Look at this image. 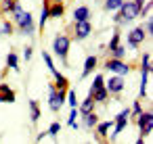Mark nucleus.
<instances>
[{
	"label": "nucleus",
	"instance_id": "nucleus-5",
	"mask_svg": "<svg viewBox=\"0 0 153 144\" xmlns=\"http://www.w3.org/2000/svg\"><path fill=\"white\" fill-rule=\"evenodd\" d=\"M117 13H120V17H122V23L134 21V19L138 17V9H136V4L132 2V0H124L122 7L117 9Z\"/></svg>",
	"mask_w": 153,
	"mask_h": 144
},
{
	"label": "nucleus",
	"instance_id": "nucleus-8",
	"mask_svg": "<svg viewBox=\"0 0 153 144\" xmlns=\"http://www.w3.org/2000/svg\"><path fill=\"white\" fill-rule=\"evenodd\" d=\"M90 34H92V25H90V19H88V21H76V23H74V38H76L78 42L86 40V38H88Z\"/></svg>",
	"mask_w": 153,
	"mask_h": 144
},
{
	"label": "nucleus",
	"instance_id": "nucleus-35",
	"mask_svg": "<svg viewBox=\"0 0 153 144\" xmlns=\"http://www.w3.org/2000/svg\"><path fill=\"white\" fill-rule=\"evenodd\" d=\"M13 4H15V0H2V2H0V9H2V13H11Z\"/></svg>",
	"mask_w": 153,
	"mask_h": 144
},
{
	"label": "nucleus",
	"instance_id": "nucleus-37",
	"mask_svg": "<svg viewBox=\"0 0 153 144\" xmlns=\"http://www.w3.org/2000/svg\"><path fill=\"white\" fill-rule=\"evenodd\" d=\"M32 54H34L32 46H25V50H23V61H30V59H32Z\"/></svg>",
	"mask_w": 153,
	"mask_h": 144
},
{
	"label": "nucleus",
	"instance_id": "nucleus-4",
	"mask_svg": "<svg viewBox=\"0 0 153 144\" xmlns=\"http://www.w3.org/2000/svg\"><path fill=\"white\" fill-rule=\"evenodd\" d=\"M15 23H17V27H19V32H21L23 36H34V34H36V23H34L32 13L23 11V15H21Z\"/></svg>",
	"mask_w": 153,
	"mask_h": 144
},
{
	"label": "nucleus",
	"instance_id": "nucleus-14",
	"mask_svg": "<svg viewBox=\"0 0 153 144\" xmlns=\"http://www.w3.org/2000/svg\"><path fill=\"white\" fill-rule=\"evenodd\" d=\"M53 86H55L57 90H65V88H69V79H67L61 71H55V73H53Z\"/></svg>",
	"mask_w": 153,
	"mask_h": 144
},
{
	"label": "nucleus",
	"instance_id": "nucleus-12",
	"mask_svg": "<svg viewBox=\"0 0 153 144\" xmlns=\"http://www.w3.org/2000/svg\"><path fill=\"white\" fill-rule=\"evenodd\" d=\"M97 65H99V59H97L94 54L86 57V59H84V67H82V75H80V77H82V79H84V77H88V75L97 69Z\"/></svg>",
	"mask_w": 153,
	"mask_h": 144
},
{
	"label": "nucleus",
	"instance_id": "nucleus-3",
	"mask_svg": "<svg viewBox=\"0 0 153 144\" xmlns=\"http://www.w3.org/2000/svg\"><path fill=\"white\" fill-rule=\"evenodd\" d=\"M128 119H130V109H122L120 113H117V117L113 119V132H111V140H117V136L126 129V125H128Z\"/></svg>",
	"mask_w": 153,
	"mask_h": 144
},
{
	"label": "nucleus",
	"instance_id": "nucleus-23",
	"mask_svg": "<svg viewBox=\"0 0 153 144\" xmlns=\"http://www.w3.org/2000/svg\"><path fill=\"white\" fill-rule=\"evenodd\" d=\"M82 117H84V125H86L88 129H92V127L97 125V121H99V117H97L94 111H90V113H86V115H82Z\"/></svg>",
	"mask_w": 153,
	"mask_h": 144
},
{
	"label": "nucleus",
	"instance_id": "nucleus-40",
	"mask_svg": "<svg viewBox=\"0 0 153 144\" xmlns=\"http://www.w3.org/2000/svg\"><path fill=\"white\" fill-rule=\"evenodd\" d=\"M46 136H48V134H46V132H40V134H38V142H40V140H42V138H46Z\"/></svg>",
	"mask_w": 153,
	"mask_h": 144
},
{
	"label": "nucleus",
	"instance_id": "nucleus-19",
	"mask_svg": "<svg viewBox=\"0 0 153 144\" xmlns=\"http://www.w3.org/2000/svg\"><path fill=\"white\" fill-rule=\"evenodd\" d=\"M94 100H92V96H86V100L82 102V104H78V113L80 115H86V113H90V111H94Z\"/></svg>",
	"mask_w": 153,
	"mask_h": 144
},
{
	"label": "nucleus",
	"instance_id": "nucleus-38",
	"mask_svg": "<svg viewBox=\"0 0 153 144\" xmlns=\"http://www.w3.org/2000/svg\"><path fill=\"white\" fill-rule=\"evenodd\" d=\"M132 2H134V4H136V9L140 11V9H143V4L147 2V0H132Z\"/></svg>",
	"mask_w": 153,
	"mask_h": 144
},
{
	"label": "nucleus",
	"instance_id": "nucleus-29",
	"mask_svg": "<svg viewBox=\"0 0 153 144\" xmlns=\"http://www.w3.org/2000/svg\"><path fill=\"white\" fill-rule=\"evenodd\" d=\"M42 59H44V63H46V67L51 69V73H55V71H57V67H55V61H53V57H51L48 52H42Z\"/></svg>",
	"mask_w": 153,
	"mask_h": 144
},
{
	"label": "nucleus",
	"instance_id": "nucleus-7",
	"mask_svg": "<svg viewBox=\"0 0 153 144\" xmlns=\"http://www.w3.org/2000/svg\"><path fill=\"white\" fill-rule=\"evenodd\" d=\"M145 38H147V34H145L143 25H138V27H132V29L128 32V38H126V42H128V48H138V46L145 42Z\"/></svg>",
	"mask_w": 153,
	"mask_h": 144
},
{
	"label": "nucleus",
	"instance_id": "nucleus-20",
	"mask_svg": "<svg viewBox=\"0 0 153 144\" xmlns=\"http://www.w3.org/2000/svg\"><path fill=\"white\" fill-rule=\"evenodd\" d=\"M48 7H51V0H44V2H42V9H40V32L44 29L46 21L51 19V17H48Z\"/></svg>",
	"mask_w": 153,
	"mask_h": 144
},
{
	"label": "nucleus",
	"instance_id": "nucleus-1",
	"mask_svg": "<svg viewBox=\"0 0 153 144\" xmlns=\"http://www.w3.org/2000/svg\"><path fill=\"white\" fill-rule=\"evenodd\" d=\"M69 48H71V38H69V36H65V34L55 36V40H53V52L57 54V59H59L63 65H67Z\"/></svg>",
	"mask_w": 153,
	"mask_h": 144
},
{
	"label": "nucleus",
	"instance_id": "nucleus-27",
	"mask_svg": "<svg viewBox=\"0 0 153 144\" xmlns=\"http://www.w3.org/2000/svg\"><path fill=\"white\" fill-rule=\"evenodd\" d=\"M101 86H105V77H103V75H94L92 86H90V90H88V96H92V90H97V88H101Z\"/></svg>",
	"mask_w": 153,
	"mask_h": 144
},
{
	"label": "nucleus",
	"instance_id": "nucleus-17",
	"mask_svg": "<svg viewBox=\"0 0 153 144\" xmlns=\"http://www.w3.org/2000/svg\"><path fill=\"white\" fill-rule=\"evenodd\" d=\"M92 100L94 102H107L109 100V92H107V88L105 86H101V88H97V90H92Z\"/></svg>",
	"mask_w": 153,
	"mask_h": 144
},
{
	"label": "nucleus",
	"instance_id": "nucleus-9",
	"mask_svg": "<svg viewBox=\"0 0 153 144\" xmlns=\"http://www.w3.org/2000/svg\"><path fill=\"white\" fill-rule=\"evenodd\" d=\"M105 88H107V92L109 94H122L124 92V88H126V79H124V75H111L109 79H107V84H105Z\"/></svg>",
	"mask_w": 153,
	"mask_h": 144
},
{
	"label": "nucleus",
	"instance_id": "nucleus-24",
	"mask_svg": "<svg viewBox=\"0 0 153 144\" xmlns=\"http://www.w3.org/2000/svg\"><path fill=\"white\" fill-rule=\"evenodd\" d=\"M109 52H111V59H126V46H124L122 42H120L115 48H111Z\"/></svg>",
	"mask_w": 153,
	"mask_h": 144
},
{
	"label": "nucleus",
	"instance_id": "nucleus-42",
	"mask_svg": "<svg viewBox=\"0 0 153 144\" xmlns=\"http://www.w3.org/2000/svg\"><path fill=\"white\" fill-rule=\"evenodd\" d=\"M0 2H2V0H0Z\"/></svg>",
	"mask_w": 153,
	"mask_h": 144
},
{
	"label": "nucleus",
	"instance_id": "nucleus-18",
	"mask_svg": "<svg viewBox=\"0 0 153 144\" xmlns=\"http://www.w3.org/2000/svg\"><path fill=\"white\" fill-rule=\"evenodd\" d=\"M40 117H42V113H40V104H38V100H30V119H32V123H38L40 121Z\"/></svg>",
	"mask_w": 153,
	"mask_h": 144
},
{
	"label": "nucleus",
	"instance_id": "nucleus-32",
	"mask_svg": "<svg viewBox=\"0 0 153 144\" xmlns=\"http://www.w3.org/2000/svg\"><path fill=\"white\" fill-rule=\"evenodd\" d=\"M140 111H143V107H140V98H136V100L132 102V107H130V115L136 117V115H140Z\"/></svg>",
	"mask_w": 153,
	"mask_h": 144
},
{
	"label": "nucleus",
	"instance_id": "nucleus-33",
	"mask_svg": "<svg viewBox=\"0 0 153 144\" xmlns=\"http://www.w3.org/2000/svg\"><path fill=\"white\" fill-rule=\"evenodd\" d=\"M11 13H13V17H15V21H17V19H19V17L23 15V7H21V4L17 2V0H15V4H13V9H11Z\"/></svg>",
	"mask_w": 153,
	"mask_h": 144
},
{
	"label": "nucleus",
	"instance_id": "nucleus-21",
	"mask_svg": "<svg viewBox=\"0 0 153 144\" xmlns=\"http://www.w3.org/2000/svg\"><path fill=\"white\" fill-rule=\"evenodd\" d=\"M140 75H151V54L145 52L140 59Z\"/></svg>",
	"mask_w": 153,
	"mask_h": 144
},
{
	"label": "nucleus",
	"instance_id": "nucleus-28",
	"mask_svg": "<svg viewBox=\"0 0 153 144\" xmlns=\"http://www.w3.org/2000/svg\"><path fill=\"white\" fill-rule=\"evenodd\" d=\"M13 32H15V23H11V21H4L2 27H0V34H4V36H11Z\"/></svg>",
	"mask_w": 153,
	"mask_h": 144
},
{
	"label": "nucleus",
	"instance_id": "nucleus-26",
	"mask_svg": "<svg viewBox=\"0 0 153 144\" xmlns=\"http://www.w3.org/2000/svg\"><path fill=\"white\" fill-rule=\"evenodd\" d=\"M124 0H105V11L107 13H115L120 7H122Z\"/></svg>",
	"mask_w": 153,
	"mask_h": 144
},
{
	"label": "nucleus",
	"instance_id": "nucleus-6",
	"mask_svg": "<svg viewBox=\"0 0 153 144\" xmlns=\"http://www.w3.org/2000/svg\"><path fill=\"white\" fill-rule=\"evenodd\" d=\"M105 71H111V73H117V75H128L130 73V65L124 63V59H109L105 61Z\"/></svg>",
	"mask_w": 153,
	"mask_h": 144
},
{
	"label": "nucleus",
	"instance_id": "nucleus-2",
	"mask_svg": "<svg viewBox=\"0 0 153 144\" xmlns=\"http://www.w3.org/2000/svg\"><path fill=\"white\" fill-rule=\"evenodd\" d=\"M136 119V125H138V144H143V138L145 136H151L153 132V113L151 111H140V115L134 117Z\"/></svg>",
	"mask_w": 153,
	"mask_h": 144
},
{
	"label": "nucleus",
	"instance_id": "nucleus-30",
	"mask_svg": "<svg viewBox=\"0 0 153 144\" xmlns=\"http://www.w3.org/2000/svg\"><path fill=\"white\" fill-rule=\"evenodd\" d=\"M65 100L69 102V107H78V96H76V90H69V88H67V96H65Z\"/></svg>",
	"mask_w": 153,
	"mask_h": 144
},
{
	"label": "nucleus",
	"instance_id": "nucleus-25",
	"mask_svg": "<svg viewBox=\"0 0 153 144\" xmlns=\"http://www.w3.org/2000/svg\"><path fill=\"white\" fill-rule=\"evenodd\" d=\"M78 115H80V113H78V107H71V111H69V117H67V125H69L71 129H78V127H80V125L76 123Z\"/></svg>",
	"mask_w": 153,
	"mask_h": 144
},
{
	"label": "nucleus",
	"instance_id": "nucleus-15",
	"mask_svg": "<svg viewBox=\"0 0 153 144\" xmlns=\"http://www.w3.org/2000/svg\"><path fill=\"white\" fill-rule=\"evenodd\" d=\"M15 100H17V96L7 84L0 86V102H15Z\"/></svg>",
	"mask_w": 153,
	"mask_h": 144
},
{
	"label": "nucleus",
	"instance_id": "nucleus-34",
	"mask_svg": "<svg viewBox=\"0 0 153 144\" xmlns=\"http://www.w3.org/2000/svg\"><path fill=\"white\" fill-rule=\"evenodd\" d=\"M59 132H61V123H59V121H53V123H51V127L46 129V134H48V136H57Z\"/></svg>",
	"mask_w": 153,
	"mask_h": 144
},
{
	"label": "nucleus",
	"instance_id": "nucleus-36",
	"mask_svg": "<svg viewBox=\"0 0 153 144\" xmlns=\"http://www.w3.org/2000/svg\"><path fill=\"white\" fill-rule=\"evenodd\" d=\"M143 29H145V34H149V36H151V34H153V21H151V19H147V21H145V25H143Z\"/></svg>",
	"mask_w": 153,
	"mask_h": 144
},
{
	"label": "nucleus",
	"instance_id": "nucleus-22",
	"mask_svg": "<svg viewBox=\"0 0 153 144\" xmlns=\"http://www.w3.org/2000/svg\"><path fill=\"white\" fill-rule=\"evenodd\" d=\"M7 69L19 71V57H17L15 52H9V54H7Z\"/></svg>",
	"mask_w": 153,
	"mask_h": 144
},
{
	"label": "nucleus",
	"instance_id": "nucleus-31",
	"mask_svg": "<svg viewBox=\"0 0 153 144\" xmlns=\"http://www.w3.org/2000/svg\"><path fill=\"white\" fill-rule=\"evenodd\" d=\"M122 42V36H120V32H113V36H111V40H109V44H107V48L111 50V48H115L117 44Z\"/></svg>",
	"mask_w": 153,
	"mask_h": 144
},
{
	"label": "nucleus",
	"instance_id": "nucleus-11",
	"mask_svg": "<svg viewBox=\"0 0 153 144\" xmlns=\"http://www.w3.org/2000/svg\"><path fill=\"white\" fill-rule=\"evenodd\" d=\"M61 107H63V102H61V98H59V94H57V88H55L53 84H48V109L55 111V113H59Z\"/></svg>",
	"mask_w": 153,
	"mask_h": 144
},
{
	"label": "nucleus",
	"instance_id": "nucleus-16",
	"mask_svg": "<svg viewBox=\"0 0 153 144\" xmlns=\"http://www.w3.org/2000/svg\"><path fill=\"white\" fill-rule=\"evenodd\" d=\"M90 19V9L88 7H78L74 9V23L76 21H88Z\"/></svg>",
	"mask_w": 153,
	"mask_h": 144
},
{
	"label": "nucleus",
	"instance_id": "nucleus-10",
	"mask_svg": "<svg viewBox=\"0 0 153 144\" xmlns=\"http://www.w3.org/2000/svg\"><path fill=\"white\" fill-rule=\"evenodd\" d=\"M111 127H113V119H107V121H97V125L92 127V129H94L97 140H105V138H107V134L111 132Z\"/></svg>",
	"mask_w": 153,
	"mask_h": 144
},
{
	"label": "nucleus",
	"instance_id": "nucleus-39",
	"mask_svg": "<svg viewBox=\"0 0 153 144\" xmlns=\"http://www.w3.org/2000/svg\"><path fill=\"white\" fill-rule=\"evenodd\" d=\"M113 21H115V23H122V17H120V13H115V15H113Z\"/></svg>",
	"mask_w": 153,
	"mask_h": 144
},
{
	"label": "nucleus",
	"instance_id": "nucleus-41",
	"mask_svg": "<svg viewBox=\"0 0 153 144\" xmlns=\"http://www.w3.org/2000/svg\"><path fill=\"white\" fill-rule=\"evenodd\" d=\"M55 2H63V0H55Z\"/></svg>",
	"mask_w": 153,
	"mask_h": 144
},
{
	"label": "nucleus",
	"instance_id": "nucleus-13",
	"mask_svg": "<svg viewBox=\"0 0 153 144\" xmlns=\"http://www.w3.org/2000/svg\"><path fill=\"white\" fill-rule=\"evenodd\" d=\"M65 15V7L63 2H55V0H51V7H48V17L51 19H59Z\"/></svg>",
	"mask_w": 153,
	"mask_h": 144
}]
</instances>
